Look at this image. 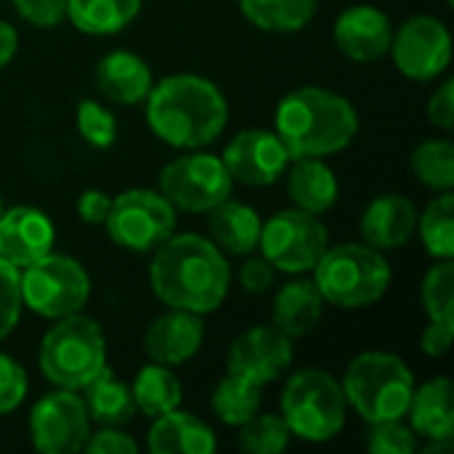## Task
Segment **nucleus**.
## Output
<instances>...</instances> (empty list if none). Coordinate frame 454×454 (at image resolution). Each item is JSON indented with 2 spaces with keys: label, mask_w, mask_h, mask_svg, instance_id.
<instances>
[{
  "label": "nucleus",
  "mask_w": 454,
  "mask_h": 454,
  "mask_svg": "<svg viewBox=\"0 0 454 454\" xmlns=\"http://www.w3.org/2000/svg\"><path fill=\"white\" fill-rule=\"evenodd\" d=\"M231 285L226 255L202 234L168 237L149 261V287L168 309L213 314L223 306Z\"/></svg>",
  "instance_id": "nucleus-1"
},
{
  "label": "nucleus",
  "mask_w": 454,
  "mask_h": 454,
  "mask_svg": "<svg viewBox=\"0 0 454 454\" xmlns=\"http://www.w3.org/2000/svg\"><path fill=\"white\" fill-rule=\"evenodd\" d=\"M149 130L173 149H205L229 122V101L223 90L200 74H168L152 85L146 96Z\"/></svg>",
  "instance_id": "nucleus-2"
},
{
  "label": "nucleus",
  "mask_w": 454,
  "mask_h": 454,
  "mask_svg": "<svg viewBox=\"0 0 454 454\" xmlns=\"http://www.w3.org/2000/svg\"><path fill=\"white\" fill-rule=\"evenodd\" d=\"M274 133L295 157H330L354 144L359 133L356 106L319 85L290 90L274 112Z\"/></svg>",
  "instance_id": "nucleus-3"
},
{
  "label": "nucleus",
  "mask_w": 454,
  "mask_h": 454,
  "mask_svg": "<svg viewBox=\"0 0 454 454\" xmlns=\"http://www.w3.org/2000/svg\"><path fill=\"white\" fill-rule=\"evenodd\" d=\"M340 386L348 407L372 426L407 418L415 391V375L396 354L364 351L354 356Z\"/></svg>",
  "instance_id": "nucleus-4"
},
{
  "label": "nucleus",
  "mask_w": 454,
  "mask_h": 454,
  "mask_svg": "<svg viewBox=\"0 0 454 454\" xmlns=\"http://www.w3.org/2000/svg\"><path fill=\"white\" fill-rule=\"evenodd\" d=\"M37 367L51 386L82 391L106 370V338L101 325L82 311L56 319L40 340Z\"/></svg>",
  "instance_id": "nucleus-5"
},
{
  "label": "nucleus",
  "mask_w": 454,
  "mask_h": 454,
  "mask_svg": "<svg viewBox=\"0 0 454 454\" xmlns=\"http://www.w3.org/2000/svg\"><path fill=\"white\" fill-rule=\"evenodd\" d=\"M279 415L290 436L325 444L346 428L348 402L338 378L319 367H306L287 378L279 396Z\"/></svg>",
  "instance_id": "nucleus-6"
},
{
  "label": "nucleus",
  "mask_w": 454,
  "mask_h": 454,
  "mask_svg": "<svg viewBox=\"0 0 454 454\" xmlns=\"http://www.w3.org/2000/svg\"><path fill=\"white\" fill-rule=\"evenodd\" d=\"M311 279L325 303L338 309H367L378 303L391 287V263L370 245L327 247L311 269Z\"/></svg>",
  "instance_id": "nucleus-7"
},
{
  "label": "nucleus",
  "mask_w": 454,
  "mask_h": 454,
  "mask_svg": "<svg viewBox=\"0 0 454 454\" xmlns=\"http://www.w3.org/2000/svg\"><path fill=\"white\" fill-rule=\"evenodd\" d=\"M21 303L43 319H61L77 314L90 301V277L77 258L48 253L35 263L19 269Z\"/></svg>",
  "instance_id": "nucleus-8"
},
{
  "label": "nucleus",
  "mask_w": 454,
  "mask_h": 454,
  "mask_svg": "<svg viewBox=\"0 0 454 454\" xmlns=\"http://www.w3.org/2000/svg\"><path fill=\"white\" fill-rule=\"evenodd\" d=\"M178 210L157 189H125L112 197L104 229L109 239L130 253H154L176 234Z\"/></svg>",
  "instance_id": "nucleus-9"
},
{
  "label": "nucleus",
  "mask_w": 454,
  "mask_h": 454,
  "mask_svg": "<svg viewBox=\"0 0 454 454\" xmlns=\"http://www.w3.org/2000/svg\"><path fill=\"white\" fill-rule=\"evenodd\" d=\"M157 192L178 213H210L215 205L231 197L234 178L218 154L192 149L160 170Z\"/></svg>",
  "instance_id": "nucleus-10"
},
{
  "label": "nucleus",
  "mask_w": 454,
  "mask_h": 454,
  "mask_svg": "<svg viewBox=\"0 0 454 454\" xmlns=\"http://www.w3.org/2000/svg\"><path fill=\"white\" fill-rule=\"evenodd\" d=\"M330 247V231L322 215H311L298 207L274 213L261 226V255L285 274H311L325 250Z\"/></svg>",
  "instance_id": "nucleus-11"
},
{
  "label": "nucleus",
  "mask_w": 454,
  "mask_h": 454,
  "mask_svg": "<svg viewBox=\"0 0 454 454\" xmlns=\"http://www.w3.org/2000/svg\"><path fill=\"white\" fill-rule=\"evenodd\" d=\"M388 53L404 77L431 82L452 64V35L442 19L418 13L404 19L402 27H394Z\"/></svg>",
  "instance_id": "nucleus-12"
},
{
  "label": "nucleus",
  "mask_w": 454,
  "mask_h": 454,
  "mask_svg": "<svg viewBox=\"0 0 454 454\" xmlns=\"http://www.w3.org/2000/svg\"><path fill=\"white\" fill-rule=\"evenodd\" d=\"M88 436H90V418L77 391L56 388L35 402L29 412V439L37 452H82Z\"/></svg>",
  "instance_id": "nucleus-13"
},
{
  "label": "nucleus",
  "mask_w": 454,
  "mask_h": 454,
  "mask_svg": "<svg viewBox=\"0 0 454 454\" xmlns=\"http://www.w3.org/2000/svg\"><path fill=\"white\" fill-rule=\"evenodd\" d=\"M221 160L229 176L234 178V184L263 189V186L277 184L285 176L290 154L274 130L247 128L231 136V141L223 146Z\"/></svg>",
  "instance_id": "nucleus-14"
},
{
  "label": "nucleus",
  "mask_w": 454,
  "mask_h": 454,
  "mask_svg": "<svg viewBox=\"0 0 454 454\" xmlns=\"http://www.w3.org/2000/svg\"><path fill=\"white\" fill-rule=\"evenodd\" d=\"M293 364V338L279 333L274 325L250 327L237 335L229 346L226 370L255 386H269L285 375Z\"/></svg>",
  "instance_id": "nucleus-15"
},
{
  "label": "nucleus",
  "mask_w": 454,
  "mask_h": 454,
  "mask_svg": "<svg viewBox=\"0 0 454 454\" xmlns=\"http://www.w3.org/2000/svg\"><path fill=\"white\" fill-rule=\"evenodd\" d=\"M391 37H394V21L378 5H351L340 11V16L333 24L335 48L346 59L359 64L388 56Z\"/></svg>",
  "instance_id": "nucleus-16"
},
{
  "label": "nucleus",
  "mask_w": 454,
  "mask_h": 454,
  "mask_svg": "<svg viewBox=\"0 0 454 454\" xmlns=\"http://www.w3.org/2000/svg\"><path fill=\"white\" fill-rule=\"evenodd\" d=\"M205 343V322L200 314L168 309L149 322L144 333V351L149 362L178 367L200 354Z\"/></svg>",
  "instance_id": "nucleus-17"
},
{
  "label": "nucleus",
  "mask_w": 454,
  "mask_h": 454,
  "mask_svg": "<svg viewBox=\"0 0 454 454\" xmlns=\"http://www.w3.org/2000/svg\"><path fill=\"white\" fill-rule=\"evenodd\" d=\"M56 242L53 221L32 205H16L0 215V258L24 269L48 255Z\"/></svg>",
  "instance_id": "nucleus-18"
},
{
  "label": "nucleus",
  "mask_w": 454,
  "mask_h": 454,
  "mask_svg": "<svg viewBox=\"0 0 454 454\" xmlns=\"http://www.w3.org/2000/svg\"><path fill=\"white\" fill-rule=\"evenodd\" d=\"M418 229V207L407 194L399 192H388L375 197L359 221V231H362V242L388 253V250H399L404 247Z\"/></svg>",
  "instance_id": "nucleus-19"
},
{
  "label": "nucleus",
  "mask_w": 454,
  "mask_h": 454,
  "mask_svg": "<svg viewBox=\"0 0 454 454\" xmlns=\"http://www.w3.org/2000/svg\"><path fill=\"white\" fill-rule=\"evenodd\" d=\"M93 80H96L98 93L117 106L144 104L154 85V74L149 64L138 53L125 51V48L104 53L96 61Z\"/></svg>",
  "instance_id": "nucleus-20"
},
{
  "label": "nucleus",
  "mask_w": 454,
  "mask_h": 454,
  "mask_svg": "<svg viewBox=\"0 0 454 454\" xmlns=\"http://www.w3.org/2000/svg\"><path fill=\"white\" fill-rule=\"evenodd\" d=\"M287 197L293 207L325 215L335 207L340 186L335 170L322 157H295L287 162Z\"/></svg>",
  "instance_id": "nucleus-21"
},
{
  "label": "nucleus",
  "mask_w": 454,
  "mask_h": 454,
  "mask_svg": "<svg viewBox=\"0 0 454 454\" xmlns=\"http://www.w3.org/2000/svg\"><path fill=\"white\" fill-rule=\"evenodd\" d=\"M218 447L213 428L192 412L170 410L152 418L146 450L152 454H213Z\"/></svg>",
  "instance_id": "nucleus-22"
},
{
  "label": "nucleus",
  "mask_w": 454,
  "mask_h": 454,
  "mask_svg": "<svg viewBox=\"0 0 454 454\" xmlns=\"http://www.w3.org/2000/svg\"><path fill=\"white\" fill-rule=\"evenodd\" d=\"M261 215L255 207L237 202V200H223L207 213V231L210 242L223 253V255H237L245 258L258 250L261 239Z\"/></svg>",
  "instance_id": "nucleus-23"
},
{
  "label": "nucleus",
  "mask_w": 454,
  "mask_h": 454,
  "mask_svg": "<svg viewBox=\"0 0 454 454\" xmlns=\"http://www.w3.org/2000/svg\"><path fill=\"white\" fill-rule=\"evenodd\" d=\"M410 428L418 439L436 442V439H454V386L450 378H434L415 386L410 399Z\"/></svg>",
  "instance_id": "nucleus-24"
},
{
  "label": "nucleus",
  "mask_w": 454,
  "mask_h": 454,
  "mask_svg": "<svg viewBox=\"0 0 454 454\" xmlns=\"http://www.w3.org/2000/svg\"><path fill=\"white\" fill-rule=\"evenodd\" d=\"M325 314V298L317 290L314 279H293L282 285L274 295L271 325L287 338L309 335Z\"/></svg>",
  "instance_id": "nucleus-25"
},
{
  "label": "nucleus",
  "mask_w": 454,
  "mask_h": 454,
  "mask_svg": "<svg viewBox=\"0 0 454 454\" xmlns=\"http://www.w3.org/2000/svg\"><path fill=\"white\" fill-rule=\"evenodd\" d=\"M82 402H85L90 423L112 426V428L128 426L138 412L133 394H130V386L122 383L120 378H114V372L109 367L104 372H98L82 388Z\"/></svg>",
  "instance_id": "nucleus-26"
},
{
  "label": "nucleus",
  "mask_w": 454,
  "mask_h": 454,
  "mask_svg": "<svg viewBox=\"0 0 454 454\" xmlns=\"http://www.w3.org/2000/svg\"><path fill=\"white\" fill-rule=\"evenodd\" d=\"M141 13V0H67V19L93 37L117 35Z\"/></svg>",
  "instance_id": "nucleus-27"
},
{
  "label": "nucleus",
  "mask_w": 454,
  "mask_h": 454,
  "mask_svg": "<svg viewBox=\"0 0 454 454\" xmlns=\"http://www.w3.org/2000/svg\"><path fill=\"white\" fill-rule=\"evenodd\" d=\"M130 394H133L136 410L141 415L157 418V415H165V412L181 407L184 386L170 367L149 362L146 367L138 370L136 380L130 383Z\"/></svg>",
  "instance_id": "nucleus-28"
},
{
  "label": "nucleus",
  "mask_w": 454,
  "mask_h": 454,
  "mask_svg": "<svg viewBox=\"0 0 454 454\" xmlns=\"http://www.w3.org/2000/svg\"><path fill=\"white\" fill-rule=\"evenodd\" d=\"M319 0H239V11L263 32H298L317 16Z\"/></svg>",
  "instance_id": "nucleus-29"
},
{
  "label": "nucleus",
  "mask_w": 454,
  "mask_h": 454,
  "mask_svg": "<svg viewBox=\"0 0 454 454\" xmlns=\"http://www.w3.org/2000/svg\"><path fill=\"white\" fill-rule=\"evenodd\" d=\"M420 242L426 253L436 261L454 258V194L439 192L436 200L426 205L423 213H418V229Z\"/></svg>",
  "instance_id": "nucleus-30"
},
{
  "label": "nucleus",
  "mask_w": 454,
  "mask_h": 454,
  "mask_svg": "<svg viewBox=\"0 0 454 454\" xmlns=\"http://www.w3.org/2000/svg\"><path fill=\"white\" fill-rule=\"evenodd\" d=\"M261 402H263L261 386L229 372L215 386L210 407H213V412H215V418L221 423H226L231 428H239L242 423H247L261 410Z\"/></svg>",
  "instance_id": "nucleus-31"
},
{
  "label": "nucleus",
  "mask_w": 454,
  "mask_h": 454,
  "mask_svg": "<svg viewBox=\"0 0 454 454\" xmlns=\"http://www.w3.org/2000/svg\"><path fill=\"white\" fill-rule=\"evenodd\" d=\"M415 178L434 192L454 189V144L450 138H428L412 152Z\"/></svg>",
  "instance_id": "nucleus-32"
},
{
  "label": "nucleus",
  "mask_w": 454,
  "mask_h": 454,
  "mask_svg": "<svg viewBox=\"0 0 454 454\" xmlns=\"http://www.w3.org/2000/svg\"><path fill=\"white\" fill-rule=\"evenodd\" d=\"M237 444L250 454H279L290 444V431L277 412H255L247 423L239 426Z\"/></svg>",
  "instance_id": "nucleus-33"
},
{
  "label": "nucleus",
  "mask_w": 454,
  "mask_h": 454,
  "mask_svg": "<svg viewBox=\"0 0 454 454\" xmlns=\"http://www.w3.org/2000/svg\"><path fill=\"white\" fill-rule=\"evenodd\" d=\"M420 301L428 319H454V263L444 258L434 263L420 285Z\"/></svg>",
  "instance_id": "nucleus-34"
},
{
  "label": "nucleus",
  "mask_w": 454,
  "mask_h": 454,
  "mask_svg": "<svg viewBox=\"0 0 454 454\" xmlns=\"http://www.w3.org/2000/svg\"><path fill=\"white\" fill-rule=\"evenodd\" d=\"M80 138L93 149H109L117 141V117L96 98H82L74 112Z\"/></svg>",
  "instance_id": "nucleus-35"
},
{
  "label": "nucleus",
  "mask_w": 454,
  "mask_h": 454,
  "mask_svg": "<svg viewBox=\"0 0 454 454\" xmlns=\"http://www.w3.org/2000/svg\"><path fill=\"white\" fill-rule=\"evenodd\" d=\"M367 450L372 454H415L418 452V434L404 420L372 423Z\"/></svg>",
  "instance_id": "nucleus-36"
},
{
  "label": "nucleus",
  "mask_w": 454,
  "mask_h": 454,
  "mask_svg": "<svg viewBox=\"0 0 454 454\" xmlns=\"http://www.w3.org/2000/svg\"><path fill=\"white\" fill-rule=\"evenodd\" d=\"M24 303H21V285H19V269L0 258V340H5L19 319H21Z\"/></svg>",
  "instance_id": "nucleus-37"
},
{
  "label": "nucleus",
  "mask_w": 454,
  "mask_h": 454,
  "mask_svg": "<svg viewBox=\"0 0 454 454\" xmlns=\"http://www.w3.org/2000/svg\"><path fill=\"white\" fill-rule=\"evenodd\" d=\"M29 391V380L24 367L8 356L0 354V415H11L13 410H19L27 399Z\"/></svg>",
  "instance_id": "nucleus-38"
},
{
  "label": "nucleus",
  "mask_w": 454,
  "mask_h": 454,
  "mask_svg": "<svg viewBox=\"0 0 454 454\" xmlns=\"http://www.w3.org/2000/svg\"><path fill=\"white\" fill-rule=\"evenodd\" d=\"M19 19L32 27L51 29L67 21V0H11Z\"/></svg>",
  "instance_id": "nucleus-39"
},
{
  "label": "nucleus",
  "mask_w": 454,
  "mask_h": 454,
  "mask_svg": "<svg viewBox=\"0 0 454 454\" xmlns=\"http://www.w3.org/2000/svg\"><path fill=\"white\" fill-rule=\"evenodd\" d=\"M82 452L88 454H138V442L128 436L120 428L101 426L98 431H90Z\"/></svg>",
  "instance_id": "nucleus-40"
},
{
  "label": "nucleus",
  "mask_w": 454,
  "mask_h": 454,
  "mask_svg": "<svg viewBox=\"0 0 454 454\" xmlns=\"http://www.w3.org/2000/svg\"><path fill=\"white\" fill-rule=\"evenodd\" d=\"M247 261L239 266V285L253 293V295H263L274 287L277 282V269L263 258V255H245Z\"/></svg>",
  "instance_id": "nucleus-41"
},
{
  "label": "nucleus",
  "mask_w": 454,
  "mask_h": 454,
  "mask_svg": "<svg viewBox=\"0 0 454 454\" xmlns=\"http://www.w3.org/2000/svg\"><path fill=\"white\" fill-rule=\"evenodd\" d=\"M454 335V319H428L423 335H420V348L431 359H442L450 354Z\"/></svg>",
  "instance_id": "nucleus-42"
},
{
  "label": "nucleus",
  "mask_w": 454,
  "mask_h": 454,
  "mask_svg": "<svg viewBox=\"0 0 454 454\" xmlns=\"http://www.w3.org/2000/svg\"><path fill=\"white\" fill-rule=\"evenodd\" d=\"M428 120L442 130L454 128V82L450 77L428 98Z\"/></svg>",
  "instance_id": "nucleus-43"
},
{
  "label": "nucleus",
  "mask_w": 454,
  "mask_h": 454,
  "mask_svg": "<svg viewBox=\"0 0 454 454\" xmlns=\"http://www.w3.org/2000/svg\"><path fill=\"white\" fill-rule=\"evenodd\" d=\"M112 207V197L101 189H85L77 200V215L88 226H104Z\"/></svg>",
  "instance_id": "nucleus-44"
},
{
  "label": "nucleus",
  "mask_w": 454,
  "mask_h": 454,
  "mask_svg": "<svg viewBox=\"0 0 454 454\" xmlns=\"http://www.w3.org/2000/svg\"><path fill=\"white\" fill-rule=\"evenodd\" d=\"M16 51H19V32L11 21L0 19V69L13 61Z\"/></svg>",
  "instance_id": "nucleus-45"
},
{
  "label": "nucleus",
  "mask_w": 454,
  "mask_h": 454,
  "mask_svg": "<svg viewBox=\"0 0 454 454\" xmlns=\"http://www.w3.org/2000/svg\"><path fill=\"white\" fill-rule=\"evenodd\" d=\"M3 210H5V205H3V197H0V215H3Z\"/></svg>",
  "instance_id": "nucleus-46"
},
{
  "label": "nucleus",
  "mask_w": 454,
  "mask_h": 454,
  "mask_svg": "<svg viewBox=\"0 0 454 454\" xmlns=\"http://www.w3.org/2000/svg\"><path fill=\"white\" fill-rule=\"evenodd\" d=\"M447 3H450V5H452V0H447Z\"/></svg>",
  "instance_id": "nucleus-47"
}]
</instances>
